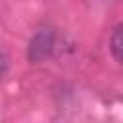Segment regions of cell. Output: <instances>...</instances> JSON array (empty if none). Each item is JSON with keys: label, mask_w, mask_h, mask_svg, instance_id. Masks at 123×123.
Here are the masks:
<instances>
[{"label": "cell", "mask_w": 123, "mask_h": 123, "mask_svg": "<svg viewBox=\"0 0 123 123\" xmlns=\"http://www.w3.org/2000/svg\"><path fill=\"white\" fill-rule=\"evenodd\" d=\"M110 52L111 56L123 63V25H117L110 37Z\"/></svg>", "instance_id": "2"}, {"label": "cell", "mask_w": 123, "mask_h": 123, "mask_svg": "<svg viewBox=\"0 0 123 123\" xmlns=\"http://www.w3.org/2000/svg\"><path fill=\"white\" fill-rule=\"evenodd\" d=\"M8 65H10V62H8V56H6V54H0V81H2V77L6 75V71H8Z\"/></svg>", "instance_id": "3"}, {"label": "cell", "mask_w": 123, "mask_h": 123, "mask_svg": "<svg viewBox=\"0 0 123 123\" xmlns=\"http://www.w3.org/2000/svg\"><path fill=\"white\" fill-rule=\"evenodd\" d=\"M54 50V31L50 29H40L29 42L27 48V58L33 63H38L42 60H46Z\"/></svg>", "instance_id": "1"}]
</instances>
